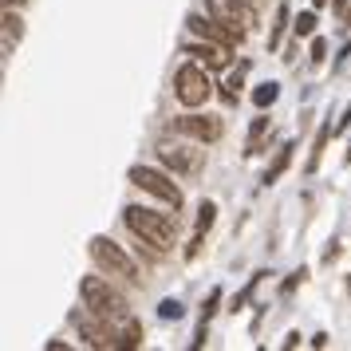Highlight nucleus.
Returning a JSON list of instances; mask_svg holds the SVG:
<instances>
[{
    "instance_id": "nucleus-18",
    "label": "nucleus",
    "mask_w": 351,
    "mask_h": 351,
    "mask_svg": "<svg viewBox=\"0 0 351 351\" xmlns=\"http://www.w3.org/2000/svg\"><path fill=\"white\" fill-rule=\"evenodd\" d=\"M261 276H265V272H253V276H249V285H245V288H241V292H237V296L229 300V312H233V316H237L241 308H245V304L253 300V292H256V288H261Z\"/></svg>"
},
{
    "instance_id": "nucleus-19",
    "label": "nucleus",
    "mask_w": 351,
    "mask_h": 351,
    "mask_svg": "<svg viewBox=\"0 0 351 351\" xmlns=\"http://www.w3.org/2000/svg\"><path fill=\"white\" fill-rule=\"evenodd\" d=\"M316 24H319L316 12H300V16L292 20V36H296V40H312V36H316Z\"/></svg>"
},
{
    "instance_id": "nucleus-20",
    "label": "nucleus",
    "mask_w": 351,
    "mask_h": 351,
    "mask_svg": "<svg viewBox=\"0 0 351 351\" xmlns=\"http://www.w3.org/2000/svg\"><path fill=\"white\" fill-rule=\"evenodd\" d=\"M245 67H249V64H241V67H237V75H229V80L221 83V91H217V95H221L225 103H229V107H233V103H237V95H241V83H245Z\"/></svg>"
},
{
    "instance_id": "nucleus-29",
    "label": "nucleus",
    "mask_w": 351,
    "mask_h": 351,
    "mask_svg": "<svg viewBox=\"0 0 351 351\" xmlns=\"http://www.w3.org/2000/svg\"><path fill=\"white\" fill-rule=\"evenodd\" d=\"M312 348H328V332H316V335H312Z\"/></svg>"
},
{
    "instance_id": "nucleus-2",
    "label": "nucleus",
    "mask_w": 351,
    "mask_h": 351,
    "mask_svg": "<svg viewBox=\"0 0 351 351\" xmlns=\"http://www.w3.org/2000/svg\"><path fill=\"white\" fill-rule=\"evenodd\" d=\"M154 154H158V162L170 170V174H182V178H197L202 170H206V143H197V138H186V134H166V138H158V146H154Z\"/></svg>"
},
{
    "instance_id": "nucleus-25",
    "label": "nucleus",
    "mask_w": 351,
    "mask_h": 351,
    "mask_svg": "<svg viewBox=\"0 0 351 351\" xmlns=\"http://www.w3.org/2000/svg\"><path fill=\"white\" fill-rule=\"evenodd\" d=\"M304 276H308V269H296V272H292V276L285 280V285H280V292H285V296H292V292H296V285H300Z\"/></svg>"
},
{
    "instance_id": "nucleus-21",
    "label": "nucleus",
    "mask_w": 351,
    "mask_h": 351,
    "mask_svg": "<svg viewBox=\"0 0 351 351\" xmlns=\"http://www.w3.org/2000/svg\"><path fill=\"white\" fill-rule=\"evenodd\" d=\"M221 296H225L221 288H209V296L202 300V324H209V319L217 316V308H221Z\"/></svg>"
},
{
    "instance_id": "nucleus-24",
    "label": "nucleus",
    "mask_w": 351,
    "mask_h": 351,
    "mask_svg": "<svg viewBox=\"0 0 351 351\" xmlns=\"http://www.w3.org/2000/svg\"><path fill=\"white\" fill-rule=\"evenodd\" d=\"M332 12L339 16V24H351V0H332Z\"/></svg>"
},
{
    "instance_id": "nucleus-10",
    "label": "nucleus",
    "mask_w": 351,
    "mask_h": 351,
    "mask_svg": "<svg viewBox=\"0 0 351 351\" xmlns=\"http://www.w3.org/2000/svg\"><path fill=\"white\" fill-rule=\"evenodd\" d=\"M229 51L225 44H213V40H193V44H182V56H190L197 64H206L209 71H225L229 67Z\"/></svg>"
},
{
    "instance_id": "nucleus-12",
    "label": "nucleus",
    "mask_w": 351,
    "mask_h": 351,
    "mask_svg": "<svg viewBox=\"0 0 351 351\" xmlns=\"http://www.w3.org/2000/svg\"><path fill=\"white\" fill-rule=\"evenodd\" d=\"M292 150H296V143H285L280 150H276V158L269 162V170L261 174V186H276V182L285 178V170L292 166Z\"/></svg>"
},
{
    "instance_id": "nucleus-22",
    "label": "nucleus",
    "mask_w": 351,
    "mask_h": 351,
    "mask_svg": "<svg viewBox=\"0 0 351 351\" xmlns=\"http://www.w3.org/2000/svg\"><path fill=\"white\" fill-rule=\"evenodd\" d=\"M158 316H162V319H182V316H186V308H182V300L166 296V300L158 304Z\"/></svg>"
},
{
    "instance_id": "nucleus-16",
    "label": "nucleus",
    "mask_w": 351,
    "mask_h": 351,
    "mask_svg": "<svg viewBox=\"0 0 351 351\" xmlns=\"http://www.w3.org/2000/svg\"><path fill=\"white\" fill-rule=\"evenodd\" d=\"M0 24H4V56H12V44H16L20 36H24V20H20L16 8H4Z\"/></svg>"
},
{
    "instance_id": "nucleus-32",
    "label": "nucleus",
    "mask_w": 351,
    "mask_h": 351,
    "mask_svg": "<svg viewBox=\"0 0 351 351\" xmlns=\"http://www.w3.org/2000/svg\"><path fill=\"white\" fill-rule=\"evenodd\" d=\"M343 162H348V166H351V150H348V154H343Z\"/></svg>"
},
{
    "instance_id": "nucleus-6",
    "label": "nucleus",
    "mask_w": 351,
    "mask_h": 351,
    "mask_svg": "<svg viewBox=\"0 0 351 351\" xmlns=\"http://www.w3.org/2000/svg\"><path fill=\"white\" fill-rule=\"evenodd\" d=\"M130 186H138L143 193H150V197H158V202H166V206L182 209L186 206V197H182V190H178L174 182H170V174H162V170H154V166H130Z\"/></svg>"
},
{
    "instance_id": "nucleus-8",
    "label": "nucleus",
    "mask_w": 351,
    "mask_h": 351,
    "mask_svg": "<svg viewBox=\"0 0 351 351\" xmlns=\"http://www.w3.org/2000/svg\"><path fill=\"white\" fill-rule=\"evenodd\" d=\"M170 134H186V138H197V143H217L225 134V123L217 119V114H178V119H170Z\"/></svg>"
},
{
    "instance_id": "nucleus-9",
    "label": "nucleus",
    "mask_w": 351,
    "mask_h": 351,
    "mask_svg": "<svg viewBox=\"0 0 351 351\" xmlns=\"http://www.w3.org/2000/svg\"><path fill=\"white\" fill-rule=\"evenodd\" d=\"M206 12L221 16L225 24H233V28H241V32H253L256 28L253 0H206Z\"/></svg>"
},
{
    "instance_id": "nucleus-17",
    "label": "nucleus",
    "mask_w": 351,
    "mask_h": 351,
    "mask_svg": "<svg viewBox=\"0 0 351 351\" xmlns=\"http://www.w3.org/2000/svg\"><path fill=\"white\" fill-rule=\"evenodd\" d=\"M276 99H280V83H276V80H269V83H256V87H253V103L261 107V111H265V107H272Z\"/></svg>"
},
{
    "instance_id": "nucleus-13",
    "label": "nucleus",
    "mask_w": 351,
    "mask_h": 351,
    "mask_svg": "<svg viewBox=\"0 0 351 351\" xmlns=\"http://www.w3.org/2000/svg\"><path fill=\"white\" fill-rule=\"evenodd\" d=\"M288 28H292V4L280 0V4H276V16H272V28H269V51L280 48V40H285Z\"/></svg>"
},
{
    "instance_id": "nucleus-7",
    "label": "nucleus",
    "mask_w": 351,
    "mask_h": 351,
    "mask_svg": "<svg viewBox=\"0 0 351 351\" xmlns=\"http://www.w3.org/2000/svg\"><path fill=\"white\" fill-rule=\"evenodd\" d=\"M186 28H190L197 40H213V44H225V48H237L241 40L249 36V32H241V28H233V24H225L221 16H213V12H209V16L190 12V16H186Z\"/></svg>"
},
{
    "instance_id": "nucleus-5",
    "label": "nucleus",
    "mask_w": 351,
    "mask_h": 351,
    "mask_svg": "<svg viewBox=\"0 0 351 351\" xmlns=\"http://www.w3.org/2000/svg\"><path fill=\"white\" fill-rule=\"evenodd\" d=\"M174 95L182 107H206L209 95H213V83H209V67L190 60V64H182L174 71Z\"/></svg>"
},
{
    "instance_id": "nucleus-27",
    "label": "nucleus",
    "mask_w": 351,
    "mask_h": 351,
    "mask_svg": "<svg viewBox=\"0 0 351 351\" xmlns=\"http://www.w3.org/2000/svg\"><path fill=\"white\" fill-rule=\"evenodd\" d=\"M335 256H339V245H335V241H332V245H328V249H324V265H332Z\"/></svg>"
},
{
    "instance_id": "nucleus-31",
    "label": "nucleus",
    "mask_w": 351,
    "mask_h": 351,
    "mask_svg": "<svg viewBox=\"0 0 351 351\" xmlns=\"http://www.w3.org/2000/svg\"><path fill=\"white\" fill-rule=\"evenodd\" d=\"M324 4H332V0H312V8H324Z\"/></svg>"
},
{
    "instance_id": "nucleus-28",
    "label": "nucleus",
    "mask_w": 351,
    "mask_h": 351,
    "mask_svg": "<svg viewBox=\"0 0 351 351\" xmlns=\"http://www.w3.org/2000/svg\"><path fill=\"white\" fill-rule=\"evenodd\" d=\"M351 60V44H343V48H339V56H335V67H343Z\"/></svg>"
},
{
    "instance_id": "nucleus-26",
    "label": "nucleus",
    "mask_w": 351,
    "mask_h": 351,
    "mask_svg": "<svg viewBox=\"0 0 351 351\" xmlns=\"http://www.w3.org/2000/svg\"><path fill=\"white\" fill-rule=\"evenodd\" d=\"M348 127H351V103L343 107V114H339V123H335V134H343Z\"/></svg>"
},
{
    "instance_id": "nucleus-3",
    "label": "nucleus",
    "mask_w": 351,
    "mask_h": 351,
    "mask_svg": "<svg viewBox=\"0 0 351 351\" xmlns=\"http://www.w3.org/2000/svg\"><path fill=\"white\" fill-rule=\"evenodd\" d=\"M123 225L130 229V237L154 241L158 249L174 253V245H178V221L174 217L154 213V209H146V206H127L123 209Z\"/></svg>"
},
{
    "instance_id": "nucleus-1",
    "label": "nucleus",
    "mask_w": 351,
    "mask_h": 351,
    "mask_svg": "<svg viewBox=\"0 0 351 351\" xmlns=\"http://www.w3.org/2000/svg\"><path fill=\"white\" fill-rule=\"evenodd\" d=\"M80 300L87 312H95V316H103L107 324H114L119 328V348H143V324L130 316V304L127 296L119 292V288H111V280L107 276H83L80 280Z\"/></svg>"
},
{
    "instance_id": "nucleus-14",
    "label": "nucleus",
    "mask_w": 351,
    "mask_h": 351,
    "mask_svg": "<svg viewBox=\"0 0 351 351\" xmlns=\"http://www.w3.org/2000/svg\"><path fill=\"white\" fill-rule=\"evenodd\" d=\"M335 138V127L332 123H324V127L316 130V143H312V150H308V166H304V174H316L319 162H324V150H328V143Z\"/></svg>"
},
{
    "instance_id": "nucleus-23",
    "label": "nucleus",
    "mask_w": 351,
    "mask_h": 351,
    "mask_svg": "<svg viewBox=\"0 0 351 351\" xmlns=\"http://www.w3.org/2000/svg\"><path fill=\"white\" fill-rule=\"evenodd\" d=\"M308 60H312V64H324V60H328V40H324V36H312V48H308Z\"/></svg>"
},
{
    "instance_id": "nucleus-15",
    "label": "nucleus",
    "mask_w": 351,
    "mask_h": 351,
    "mask_svg": "<svg viewBox=\"0 0 351 351\" xmlns=\"http://www.w3.org/2000/svg\"><path fill=\"white\" fill-rule=\"evenodd\" d=\"M272 130L269 123V114H256L253 119V127H249V143H245V158H256L261 150H265V134Z\"/></svg>"
},
{
    "instance_id": "nucleus-30",
    "label": "nucleus",
    "mask_w": 351,
    "mask_h": 351,
    "mask_svg": "<svg viewBox=\"0 0 351 351\" xmlns=\"http://www.w3.org/2000/svg\"><path fill=\"white\" fill-rule=\"evenodd\" d=\"M20 4H28V0H4V8H20Z\"/></svg>"
},
{
    "instance_id": "nucleus-4",
    "label": "nucleus",
    "mask_w": 351,
    "mask_h": 351,
    "mask_svg": "<svg viewBox=\"0 0 351 351\" xmlns=\"http://www.w3.org/2000/svg\"><path fill=\"white\" fill-rule=\"evenodd\" d=\"M87 253H91V261H95L103 272L123 276V280H130V285H143V269H138V265H134V256H130L123 245H114L111 237L95 233V237L87 241Z\"/></svg>"
},
{
    "instance_id": "nucleus-11",
    "label": "nucleus",
    "mask_w": 351,
    "mask_h": 351,
    "mask_svg": "<svg viewBox=\"0 0 351 351\" xmlns=\"http://www.w3.org/2000/svg\"><path fill=\"white\" fill-rule=\"evenodd\" d=\"M213 221H217V206H213V202H202V209H197V225H193V237H190V245H186V261H197V253H202L206 233L213 229Z\"/></svg>"
}]
</instances>
